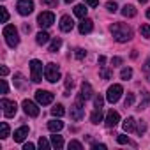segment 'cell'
<instances>
[{
    "mask_svg": "<svg viewBox=\"0 0 150 150\" xmlns=\"http://www.w3.org/2000/svg\"><path fill=\"white\" fill-rule=\"evenodd\" d=\"M53 23H55V14L50 13V11H44V13H41V14L37 16V25H39L41 28H48V27H51Z\"/></svg>",
    "mask_w": 150,
    "mask_h": 150,
    "instance_id": "obj_5",
    "label": "cell"
},
{
    "mask_svg": "<svg viewBox=\"0 0 150 150\" xmlns=\"http://www.w3.org/2000/svg\"><path fill=\"white\" fill-rule=\"evenodd\" d=\"M42 6H50V7H57V0H41Z\"/></svg>",
    "mask_w": 150,
    "mask_h": 150,
    "instance_id": "obj_41",
    "label": "cell"
},
{
    "mask_svg": "<svg viewBox=\"0 0 150 150\" xmlns=\"http://www.w3.org/2000/svg\"><path fill=\"white\" fill-rule=\"evenodd\" d=\"M83 115H85V110H83V103L81 101H78L76 104H72L71 106V118L72 120H81L83 118Z\"/></svg>",
    "mask_w": 150,
    "mask_h": 150,
    "instance_id": "obj_10",
    "label": "cell"
},
{
    "mask_svg": "<svg viewBox=\"0 0 150 150\" xmlns=\"http://www.w3.org/2000/svg\"><path fill=\"white\" fill-rule=\"evenodd\" d=\"M53 94L51 92H48V90H37L35 92V101L39 103V104H42V106H46V104H51L53 103Z\"/></svg>",
    "mask_w": 150,
    "mask_h": 150,
    "instance_id": "obj_9",
    "label": "cell"
},
{
    "mask_svg": "<svg viewBox=\"0 0 150 150\" xmlns=\"http://www.w3.org/2000/svg\"><path fill=\"white\" fill-rule=\"evenodd\" d=\"M146 18H150V9H148V11H146Z\"/></svg>",
    "mask_w": 150,
    "mask_h": 150,
    "instance_id": "obj_51",
    "label": "cell"
},
{
    "mask_svg": "<svg viewBox=\"0 0 150 150\" xmlns=\"http://www.w3.org/2000/svg\"><path fill=\"white\" fill-rule=\"evenodd\" d=\"M146 80H148V81H150V74H148V76H146Z\"/></svg>",
    "mask_w": 150,
    "mask_h": 150,
    "instance_id": "obj_54",
    "label": "cell"
},
{
    "mask_svg": "<svg viewBox=\"0 0 150 150\" xmlns=\"http://www.w3.org/2000/svg\"><path fill=\"white\" fill-rule=\"evenodd\" d=\"M74 14H76L78 18H87V7L81 6V4H78L76 7H74Z\"/></svg>",
    "mask_w": 150,
    "mask_h": 150,
    "instance_id": "obj_25",
    "label": "cell"
},
{
    "mask_svg": "<svg viewBox=\"0 0 150 150\" xmlns=\"http://www.w3.org/2000/svg\"><path fill=\"white\" fill-rule=\"evenodd\" d=\"M65 2H67V4H71V2H74V0H65Z\"/></svg>",
    "mask_w": 150,
    "mask_h": 150,
    "instance_id": "obj_52",
    "label": "cell"
},
{
    "mask_svg": "<svg viewBox=\"0 0 150 150\" xmlns=\"http://www.w3.org/2000/svg\"><path fill=\"white\" fill-rule=\"evenodd\" d=\"M4 37H6V42L11 46V48H16L18 42H20V37H18V30L14 25H6L4 27Z\"/></svg>",
    "mask_w": 150,
    "mask_h": 150,
    "instance_id": "obj_2",
    "label": "cell"
},
{
    "mask_svg": "<svg viewBox=\"0 0 150 150\" xmlns=\"http://www.w3.org/2000/svg\"><path fill=\"white\" fill-rule=\"evenodd\" d=\"M136 131H138V134H143V132L146 131V124H145V122H139V125L136 127Z\"/></svg>",
    "mask_w": 150,
    "mask_h": 150,
    "instance_id": "obj_42",
    "label": "cell"
},
{
    "mask_svg": "<svg viewBox=\"0 0 150 150\" xmlns=\"http://www.w3.org/2000/svg\"><path fill=\"white\" fill-rule=\"evenodd\" d=\"M122 127H124L125 132H132V131H136V120H134L132 117H127V118L124 120Z\"/></svg>",
    "mask_w": 150,
    "mask_h": 150,
    "instance_id": "obj_18",
    "label": "cell"
},
{
    "mask_svg": "<svg viewBox=\"0 0 150 150\" xmlns=\"http://www.w3.org/2000/svg\"><path fill=\"white\" fill-rule=\"evenodd\" d=\"M94 104H96V108H103V104H104V99H103L101 96H96V99H94Z\"/></svg>",
    "mask_w": 150,
    "mask_h": 150,
    "instance_id": "obj_38",
    "label": "cell"
},
{
    "mask_svg": "<svg viewBox=\"0 0 150 150\" xmlns=\"http://www.w3.org/2000/svg\"><path fill=\"white\" fill-rule=\"evenodd\" d=\"M44 78L50 81V83H57L60 80V71H58V65L50 62L46 67H44Z\"/></svg>",
    "mask_w": 150,
    "mask_h": 150,
    "instance_id": "obj_3",
    "label": "cell"
},
{
    "mask_svg": "<svg viewBox=\"0 0 150 150\" xmlns=\"http://www.w3.org/2000/svg\"><path fill=\"white\" fill-rule=\"evenodd\" d=\"M60 46H62V39H60V37H55V39L51 41V44H50L48 51H50V53H57V51L60 50Z\"/></svg>",
    "mask_w": 150,
    "mask_h": 150,
    "instance_id": "obj_20",
    "label": "cell"
},
{
    "mask_svg": "<svg viewBox=\"0 0 150 150\" xmlns=\"http://www.w3.org/2000/svg\"><path fill=\"white\" fill-rule=\"evenodd\" d=\"M148 2V0H139V4H146Z\"/></svg>",
    "mask_w": 150,
    "mask_h": 150,
    "instance_id": "obj_50",
    "label": "cell"
},
{
    "mask_svg": "<svg viewBox=\"0 0 150 150\" xmlns=\"http://www.w3.org/2000/svg\"><path fill=\"white\" fill-rule=\"evenodd\" d=\"M111 74H113V72H111L110 69H101V78H103V80H110Z\"/></svg>",
    "mask_w": 150,
    "mask_h": 150,
    "instance_id": "obj_34",
    "label": "cell"
},
{
    "mask_svg": "<svg viewBox=\"0 0 150 150\" xmlns=\"http://www.w3.org/2000/svg\"><path fill=\"white\" fill-rule=\"evenodd\" d=\"M122 14L125 18H132V16H136V7L134 6H124L122 7Z\"/></svg>",
    "mask_w": 150,
    "mask_h": 150,
    "instance_id": "obj_21",
    "label": "cell"
},
{
    "mask_svg": "<svg viewBox=\"0 0 150 150\" xmlns=\"http://www.w3.org/2000/svg\"><path fill=\"white\" fill-rule=\"evenodd\" d=\"M0 11H2V21L7 23V21H9V13H7V9H6V7H0Z\"/></svg>",
    "mask_w": 150,
    "mask_h": 150,
    "instance_id": "obj_39",
    "label": "cell"
},
{
    "mask_svg": "<svg viewBox=\"0 0 150 150\" xmlns=\"http://www.w3.org/2000/svg\"><path fill=\"white\" fill-rule=\"evenodd\" d=\"M51 115H53V117H58V118H60V117H64V115H65L64 106H62V104H55V106L51 108Z\"/></svg>",
    "mask_w": 150,
    "mask_h": 150,
    "instance_id": "obj_24",
    "label": "cell"
},
{
    "mask_svg": "<svg viewBox=\"0 0 150 150\" xmlns=\"http://www.w3.org/2000/svg\"><path fill=\"white\" fill-rule=\"evenodd\" d=\"M48 41H50V35H48V32H42V30H41V32L35 35V42H37V44H41V46H42V44H46Z\"/></svg>",
    "mask_w": 150,
    "mask_h": 150,
    "instance_id": "obj_22",
    "label": "cell"
},
{
    "mask_svg": "<svg viewBox=\"0 0 150 150\" xmlns=\"http://www.w3.org/2000/svg\"><path fill=\"white\" fill-rule=\"evenodd\" d=\"M94 28V21L88 18H83V21L80 23V34H90Z\"/></svg>",
    "mask_w": 150,
    "mask_h": 150,
    "instance_id": "obj_15",
    "label": "cell"
},
{
    "mask_svg": "<svg viewBox=\"0 0 150 150\" xmlns=\"http://www.w3.org/2000/svg\"><path fill=\"white\" fill-rule=\"evenodd\" d=\"M21 106H23V110H25V113H27L28 117H39V108H37L35 103L25 99V101L21 103Z\"/></svg>",
    "mask_w": 150,
    "mask_h": 150,
    "instance_id": "obj_12",
    "label": "cell"
},
{
    "mask_svg": "<svg viewBox=\"0 0 150 150\" xmlns=\"http://www.w3.org/2000/svg\"><path fill=\"white\" fill-rule=\"evenodd\" d=\"M16 9L21 16H28L32 11H34V2L32 0H20V2L16 4Z\"/></svg>",
    "mask_w": 150,
    "mask_h": 150,
    "instance_id": "obj_8",
    "label": "cell"
},
{
    "mask_svg": "<svg viewBox=\"0 0 150 150\" xmlns=\"http://www.w3.org/2000/svg\"><path fill=\"white\" fill-rule=\"evenodd\" d=\"M48 129H50L51 132H58V131H62V129H64V122H62V120H58V118H53V120H50V122H48Z\"/></svg>",
    "mask_w": 150,
    "mask_h": 150,
    "instance_id": "obj_17",
    "label": "cell"
},
{
    "mask_svg": "<svg viewBox=\"0 0 150 150\" xmlns=\"http://www.w3.org/2000/svg\"><path fill=\"white\" fill-rule=\"evenodd\" d=\"M117 141H118L120 145H125V143H129V138H127L125 134H117Z\"/></svg>",
    "mask_w": 150,
    "mask_h": 150,
    "instance_id": "obj_36",
    "label": "cell"
},
{
    "mask_svg": "<svg viewBox=\"0 0 150 150\" xmlns=\"http://www.w3.org/2000/svg\"><path fill=\"white\" fill-rule=\"evenodd\" d=\"M34 148H35L34 143H25V145H23V150H34Z\"/></svg>",
    "mask_w": 150,
    "mask_h": 150,
    "instance_id": "obj_46",
    "label": "cell"
},
{
    "mask_svg": "<svg viewBox=\"0 0 150 150\" xmlns=\"http://www.w3.org/2000/svg\"><path fill=\"white\" fill-rule=\"evenodd\" d=\"M106 9H108L110 13H115V11L118 9V6H117V2H108V4H106Z\"/></svg>",
    "mask_w": 150,
    "mask_h": 150,
    "instance_id": "obj_37",
    "label": "cell"
},
{
    "mask_svg": "<svg viewBox=\"0 0 150 150\" xmlns=\"http://www.w3.org/2000/svg\"><path fill=\"white\" fill-rule=\"evenodd\" d=\"M148 103H150V94H148V92H145V99H143V103L139 104V108H138V110H145Z\"/></svg>",
    "mask_w": 150,
    "mask_h": 150,
    "instance_id": "obj_35",
    "label": "cell"
},
{
    "mask_svg": "<svg viewBox=\"0 0 150 150\" xmlns=\"http://www.w3.org/2000/svg\"><path fill=\"white\" fill-rule=\"evenodd\" d=\"M111 64H113V65H120V64H122V58H120V57H113V58H111Z\"/></svg>",
    "mask_w": 150,
    "mask_h": 150,
    "instance_id": "obj_45",
    "label": "cell"
},
{
    "mask_svg": "<svg viewBox=\"0 0 150 150\" xmlns=\"http://www.w3.org/2000/svg\"><path fill=\"white\" fill-rule=\"evenodd\" d=\"M85 55H87V51H85L83 48H76V50H74V57H76L78 60H83Z\"/></svg>",
    "mask_w": 150,
    "mask_h": 150,
    "instance_id": "obj_31",
    "label": "cell"
},
{
    "mask_svg": "<svg viewBox=\"0 0 150 150\" xmlns=\"http://www.w3.org/2000/svg\"><path fill=\"white\" fill-rule=\"evenodd\" d=\"M85 4L90 6V7H97L99 6V0H85Z\"/></svg>",
    "mask_w": 150,
    "mask_h": 150,
    "instance_id": "obj_43",
    "label": "cell"
},
{
    "mask_svg": "<svg viewBox=\"0 0 150 150\" xmlns=\"http://www.w3.org/2000/svg\"><path fill=\"white\" fill-rule=\"evenodd\" d=\"M72 28H74L72 18L71 16H62V20H60V30L62 32H71Z\"/></svg>",
    "mask_w": 150,
    "mask_h": 150,
    "instance_id": "obj_14",
    "label": "cell"
},
{
    "mask_svg": "<svg viewBox=\"0 0 150 150\" xmlns=\"http://www.w3.org/2000/svg\"><path fill=\"white\" fill-rule=\"evenodd\" d=\"M146 67H150V60H148V62H146Z\"/></svg>",
    "mask_w": 150,
    "mask_h": 150,
    "instance_id": "obj_53",
    "label": "cell"
},
{
    "mask_svg": "<svg viewBox=\"0 0 150 150\" xmlns=\"http://www.w3.org/2000/svg\"><path fill=\"white\" fill-rule=\"evenodd\" d=\"M92 96H94V88H92V85H90V83H87V81H83L81 90H80V97H78V101L85 103V101H88Z\"/></svg>",
    "mask_w": 150,
    "mask_h": 150,
    "instance_id": "obj_11",
    "label": "cell"
},
{
    "mask_svg": "<svg viewBox=\"0 0 150 150\" xmlns=\"http://www.w3.org/2000/svg\"><path fill=\"white\" fill-rule=\"evenodd\" d=\"M122 94H124V88H122V85H111L110 88H108V94H106V99L113 104V103H117L120 97H122Z\"/></svg>",
    "mask_w": 150,
    "mask_h": 150,
    "instance_id": "obj_6",
    "label": "cell"
},
{
    "mask_svg": "<svg viewBox=\"0 0 150 150\" xmlns=\"http://www.w3.org/2000/svg\"><path fill=\"white\" fill-rule=\"evenodd\" d=\"M14 78H16V80H14V81H16V85H18V87H23V76H21L20 72H16V74H14Z\"/></svg>",
    "mask_w": 150,
    "mask_h": 150,
    "instance_id": "obj_40",
    "label": "cell"
},
{
    "mask_svg": "<svg viewBox=\"0 0 150 150\" xmlns=\"http://www.w3.org/2000/svg\"><path fill=\"white\" fill-rule=\"evenodd\" d=\"M101 120H103V110L101 108H96L92 111V115H90V122L92 124H99Z\"/></svg>",
    "mask_w": 150,
    "mask_h": 150,
    "instance_id": "obj_19",
    "label": "cell"
},
{
    "mask_svg": "<svg viewBox=\"0 0 150 150\" xmlns=\"http://www.w3.org/2000/svg\"><path fill=\"white\" fill-rule=\"evenodd\" d=\"M69 150L72 148V150H83V145L80 143V141H76V139H72V141H69Z\"/></svg>",
    "mask_w": 150,
    "mask_h": 150,
    "instance_id": "obj_29",
    "label": "cell"
},
{
    "mask_svg": "<svg viewBox=\"0 0 150 150\" xmlns=\"http://www.w3.org/2000/svg\"><path fill=\"white\" fill-rule=\"evenodd\" d=\"M51 146L53 148H62L64 146V138L58 136V134H53L51 136Z\"/></svg>",
    "mask_w": 150,
    "mask_h": 150,
    "instance_id": "obj_23",
    "label": "cell"
},
{
    "mask_svg": "<svg viewBox=\"0 0 150 150\" xmlns=\"http://www.w3.org/2000/svg\"><path fill=\"white\" fill-rule=\"evenodd\" d=\"M27 136H28V127L27 125H21L20 129L14 131V141H18V143H21Z\"/></svg>",
    "mask_w": 150,
    "mask_h": 150,
    "instance_id": "obj_16",
    "label": "cell"
},
{
    "mask_svg": "<svg viewBox=\"0 0 150 150\" xmlns=\"http://www.w3.org/2000/svg\"><path fill=\"white\" fill-rule=\"evenodd\" d=\"M0 106H2V111H4V115H6L7 118H11V117H14V115H16L18 106H16V103H14V101L2 99V101H0Z\"/></svg>",
    "mask_w": 150,
    "mask_h": 150,
    "instance_id": "obj_7",
    "label": "cell"
},
{
    "mask_svg": "<svg viewBox=\"0 0 150 150\" xmlns=\"http://www.w3.org/2000/svg\"><path fill=\"white\" fill-rule=\"evenodd\" d=\"M110 30H111L115 41H118V42H127V41L132 39V30L125 23H113Z\"/></svg>",
    "mask_w": 150,
    "mask_h": 150,
    "instance_id": "obj_1",
    "label": "cell"
},
{
    "mask_svg": "<svg viewBox=\"0 0 150 150\" xmlns=\"http://www.w3.org/2000/svg\"><path fill=\"white\" fill-rule=\"evenodd\" d=\"M120 78H122V80H131V78H132V69H131V67H125V69H122V72H120Z\"/></svg>",
    "mask_w": 150,
    "mask_h": 150,
    "instance_id": "obj_27",
    "label": "cell"
},
{
    "mask_svg": "<svg viewBox=\"0 0 150 150\" xmlns=\"http://www.w3.org/2000/svg\"><path fill=\"white\" fill-rule=\"evenodd\" d=\"M30 76L34 83H39L42 80V64L39 60H32L30 62Z\"/></svg>",
    "mask_w": 150,
    "mask_h": 150,
    "instance_id": "obj_4",
    "label": "cell"
},
{
    "mask_svg": "<svg viewBox=\"0 0 150 150\" xmlns=\"http://www.w3.org/2000/svg\"><path fill=\"white\" fill-rule=\"evenodd\" d=\"M72 87H74V80L71 78V74H69V76L65 78V92H67L65 96H69V90H71Z\"/></svg>",
    "mask_w": 150,
    "mask_h": 150,
    "instance_id": "obj_30",
    "label": "cell"
},
{
    "mask_svg": "<svg viewBox=\"0 0 150 150\" xmlns=\"http://www.w3.org/2000/svg\"><path fill=\"white\" fill-rule=\"evenodd\" d=\"M99 64H101V65L106 64V57H99Z\"/></svg>",
    "mask_w": 150,
    "mask_h": 150,
    "instance_id": "obj_49",
    "label": "cell"
},
{
    "mask_svg": "<svg viewBox=\"0 0 150 150\" xmlns=\"http://www.w3.org/2000/svg\"><path fill=\"white\" fill-rule=\"evenodd\" d=\"M7 136H9V124L7 122H2V124H0V138L6 139Z\"/></svg>",
    "mask_w": 150,
    "mask_h": 150,
    "instance_id": "obj_26",
    "label": "cell"
},
{
    "mask_svg": "<svg viewBox=\"0 0 150 150\" xmlns=\"http://www.w3.org/2000/svg\"><path fill=\"white\" fill-rule=\"evenodd\" d=\"M134 99H136V97H134V94H127L125 103H124V104H125V108H131V106L134 104Z\"/></svg>",
    "mask_w": 150,
    "mask_h": 150,
    "instance_id": "obj_32",
    "label": "cell"
},
{
    "mask_svg": "<svg viewBox=\"0 0 150 150\" xmlns=\"http://www.w3.org/2000/svg\"><path fill=\"white\" fill-rule=\"evenodd\" d=\"M139 34L148 39V37H150V25H148V23H143V25L139 27Z\"/></svg>",
    "mask_w": 150,
    "mask_h": 150,
    "instance_id": "obj_28",
    "label": "cell"
},
{
    "mask_svg": "<svg viewBox=\"0 0 150 150\" xmlns=\"http://www.w3.org/2000/svg\"><path fill=\"white\" fill-rule=\"evenodd\" d=\"M37 145H39V148H42V150L50 148V143H48V139H46V138H42V136L39 138V143H37Z\"/></svg>",
    "mask_w": 150,
    "mask_h": 150,
    "instance_id": "obj_33",
    "label": "cell"
},
{
    "mask_svg": "<svg viewBox=\"0 0 150 150\" xmlns=\"http://www.w3.org/2000/svg\"><path fill=\"white\" fill-rule=\"evenodd\" d=\"M104 122H106V127H110V129H111V127H115V125L120 122V115H118V111L110 110V111H108V115H106V120H104Z\"/></svg>",
    "mask_w": 150,
    "mask_h": 150,
    "instance_id": "obj_13",
    "label": "cell"
},
{
    "mask_svg": "<svg viewBox=\"0 0 150 150\" xmlns=\"http://www.w3.org/2000/svg\"><path fill=\"white\" fill-rule=\"evenodd\" d=\"M92 148H94V150H104V148H106V145H103V143H94V145H92Z\"/></svg>",
    "mask_w": 150,
    "mask_h": 150,
    "instance_id": "obj_44",
    "label": "cell"
},
{
    "mask_svg": "<svg viewBox=\"0 0 150 150\" xmlns=\"http://www.w3.org/2000/svg\"><path fill=\"white\" fill-rule=\"evenodd\" d=\"M2 94H7V81L2 80Z\"/></svg>",
    "mask_w": 150,
    "mask_h": 150,
    "instance_id": "obj_47",
    "label": "cell"
},
{
    "mask_svg": "<svg viewBox=\"0 0 150 150\" xmlns=\"http://www.w3.org/2000/svg\"><path fill=\"white\" fill-rule=\"evenodd\" d=\"M0 72H2V76H6V74H7V72H9V69H7V67H6V65H4V67H2V69H0Z\"/></svg>",
    "mask_w": 150,
    "mask_h": 150,
    "instance_id": "obj_48",
    "label": "cell"
}]
</instances>
